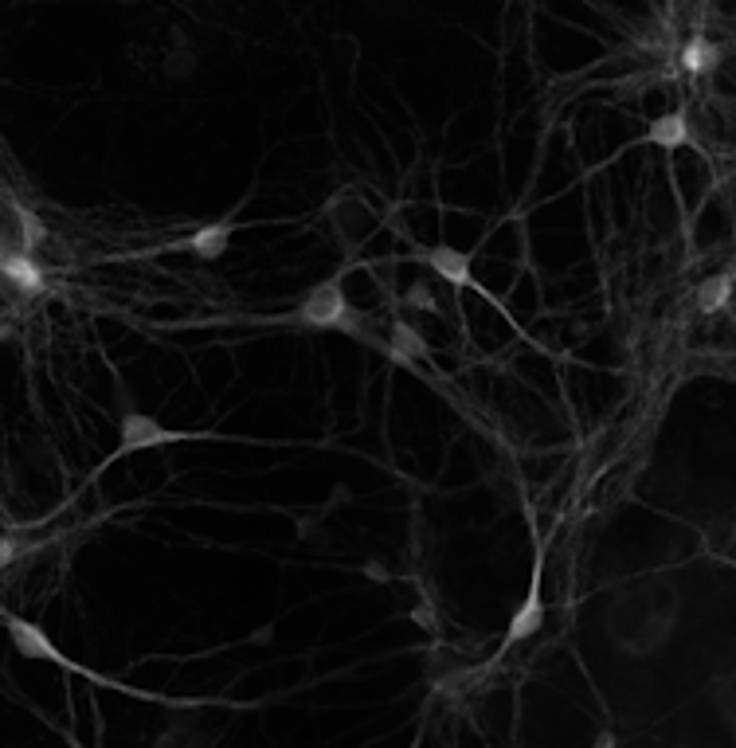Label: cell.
Segmentation results:
<instances>
[{
  "mask_svg": "<svg viewBox=\"0 0 736 748\" xmlns=\"http://www.w3.org/2000/svg\"><path fill=\"white\" fill-rule=\"evenodd\" d=\"M427 263L439 279H447L451 286H466L470 282V255H462L455 247H435L427 251Z\"/></svg>",
  "mask_w": 736,
  "mask_h": 748,
  "instance_id": "52a82bcc",
  "label": "cell"
},
{
  "mask_svg": "<svg viewBox=\"0 0 736 748\" xmlns=\"http://www.w3.org/2000/svg\"><path fill=\"white\" fill-rule=\"evenodd\" d=\"M165 71H169V75H188V71H192V55H188V51L169 55V59H165Z\"/></svg>",
  "mask_w": 736,
  "mask_h": 748,
  "instance_id": "5bb4252c",
  "label": "cell"
},
{
  "mask_svg": "<svg viewBox=\"0 0 736 748\" xmlns=\"http://www.w3.org/2000/svg\"><path fill=\"white\" fill-rule=\"evenodd\" d=\"M16 557V541L12 537H0V568Z\"/></svg>",
  "mask_w": 736,
  "mask_h": 748,
  "instance_id": "2e32d148",
  "label": "cell"
},
{
  "mask_svg": "<svg viewBox=\"0 0 736 748\" xmlns=\"http://www.w3.org/2000/svg\"><path fill=\"white\" fill-rule=\"evenodd\" d=\"M729 294H733L729 275H713V279H705L701 282V290H697V306H701V314H717V310H725V306H729Z\"/></svg>",
  "mask_w": 736,
  "mask_h": 748,
  "instance_id": "8fae6325",
  "label": "cell"
},
{
  "mask_svg": "<svg viewBox=\"0 0 736 748\" xmlns=\"http://www.w3.org/2000/svg\"><path fill=\"white\" fill-rule=\"evenodd\" d=\"M388 357L400 361V365H412L419 357H427V341L408 322H396L392 326V341H388Z\"/></svg>",
  "mask_w": 736,
  "mask_h": 748,
  "instance_id": "ba28073f",
  "label": "cell"
},
{
  "mask_svg": "<svg viewBox=\"0 0 736 748\" xmlns=\"http://www.w3.org/2000/svg\"><path fill=\"white\" fill-rule=\"evenodd\" d=\"M0 271L8 275V282H12L16 290H24V294H40V290H44V279H40V271H36L32 259H4Z\"/></svg>",
  "mask_w": 736,
  "mask_h": 748,
  "instance_id": "30bf717a",
  "label": "cell"
},
{
  "mask_svg": "<svg viewBox=\"0 0 736 748\" xmlns=\"http://www.w3.org/2000/svg\"><path fill=\"white\" fill-rule=\"evenodd\" d=\"M541 623H545V608H541V564H537L533 584H529V596H525L521 611L513 615V623H509L506 643H502V655H506L513 643H525L529 635H537V631H541Z\"/></svg>",
  "mask_w": 736,
  "mask_h": 748,
  "instance_id": "3957f363",
  "label": "cell"
},
{
  "mask_svg": "<svg viewBox=\"0 0 736 748\" xmlns=\"http://www.w3.org/2000/svg\"><path fill=\"white\" fill-rule=\"evenodd\" d=\"M412 619L423 627V631H435V608L423 600V604H415V611H412Z\"/></svg>",
  "mask_w": 736,
  "mask_h": 748,
  "instance_id": "9a60e30c",
  "label": "cell"
},
{
  "mask_svg": "<svg viewBox=\"0 0 736 748\" xmlns=\"http://www.w3.org/2000/svg\"><path fill=\"white\" fill-rule=\"evenodd\" d=\"M32 239H40L36 220H32L20 204L0 200V255H4V259H28Z\"/></svg>",
  "mask_w": 736,
  "mask_h": 748,
  "instance_id": "6da1fadb",
  "label": "cell"
},
{
  "mask_svg": "<svg viewBox=\"0 0 736 748\" xmlns=\"http://www.w3.org/2000/svg\"><path fill=\"white\" fill-rule=\"evenodd\" d=\"M8 635H12V647L24 658H44V662H59V666H63V655L55 651V643L47 639L40 627H32V623H24V619H12V623H8Z\"/></svg>",
  "mask_w": 736,
  "mask_h": 748,
  "instance_id": "5b68a950",
  "label": "cell"
},
{
  "mask_svg": "<svg viewBox=\"0 0 736 748\" xmlns=\"http://www.w3.org/2000/svg\"><path fill=\"white\" fill-rule=\"evenodd\" d=\"M646 138H650V145H658V149H678V145H686V138H690L686 110H674V114L654 118L650 130H646Z\"/></svg>",
  "mask_w": 736,
  "mask_h": 748,
  "instance_id": "8992f818",
  "label": "cell"
},
{
  "mask_svg": "<svg viewBox=\"0 0 736 748\" xmlns=\"http://www.w3.org/2000/svg\"><path fill=\"white\" fill-rule=\"evenodd\" d=\"M682 67H686L690 75H705V71H713V67H717V47L697 36V40H690V44L682 47Z\"/></svg>",
  "mask_w": 736,
  "mask_h": 748,
  "instance_id": "7c38bea8",
  "label": "cell"
},
{
  "mask_svg": "<svg viewBox=\"0 0 736 748\" xmlns=\"http://www.w3.org/2000/svg\"><path fill=\"white\" fill-rule=\"evenodd\" d=\"M184 247H192L200 259H220L224 251L231 247V224L228 220H220V224H208V228H200V232L192 235Z\"/></svg>",
  "mask_w": 736,
  "mask_h": 748,
  "instance_id": "9c48e42d",
  "label": "cell"
},
{
  "mask_svg": "<svg viewBox=\"0 0 736 748\" xmlns=\"http://www.w3.org/2000/svg\"><path fill=\"white\" fill-rule=\"evenodd\" d=\"M596 748H615V737H611V733H599Z\"/></svg>",
  "mask_w": 736,
  "mask_h": 748,
  "instance_id": "e0dca14e",
  "label": "cell"
},
{
  "mask_svg": "<svg viewBox=\"0 0 736 748\" xmlns=\"http://www.w3.org/2000/svg\"><path fill=\"white\" fill-rule=\"evenodd\" d=\"M302 322L318 329H341L349 322V306H345V294L337 282H322L310 290V298L302 302Z\"/></svg>",
  "mask_w": 736,
  "mask_h": 748,
  "instance_id": "7a4b0ae2",
  "label": "cell"
},
{
  "mask_svg": "<svg viewBox=\"0 0 736 748\" xmlns=\"http://www.w3.org/2000/svg\"><path fill=\"white\" fill-rule=\"evenodd\" d=\"M169 439H177V435H169L161 423L149 420V416H141V412L122 416V455H130V451H145V447H157V443H169Z\"/></svg>",
  "mask_w": 736,
  "mask_h": 748,
  "instance_id": "277c9868",
  "label": "cell"
},
{
  "mask_svg": "<svg viewBox=\"0 0 736 748\" xmlns=\"http://www.w3.org/2000/svg\"><path fill=\"white\" fill-rule=\"evenodd\" d=\"M404 302H408L412 310H439V302H435V294H431V286H427V282H415L412 290L404 294Z\"/></svg>",
  "mask_w": 736,
  "mask_h": 748,
  "instance_id": "4fadbf2b",
  "label": "cell"
}]
</instances>
